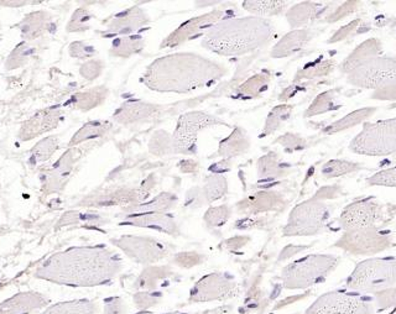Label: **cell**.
<instances>
[{"label":"cell","instance_id":"cell-1","mask_svg":"<svg viewBox=\"0 0 396 314\" xmlns=\"http://www.w3.org/2000/svg\"><path fill=\"white\" fill-rule=\"evenodd\" d=\"M123 268L117 253L104 246L73 248L56 253L41 265L36 277L73 287L111 282Z\"/></svg>","mask_w":396,"mask_h":314},{"label":"cell","instance_id":"cell-2","mask_svg":"<svg viewBox=\"0 0 396 314\" xmlns=\"http://www.w3.org/2000/svg\"><path fill=\"white\" fill-rule=\"evenodd\" d=\"M227 70L217 62L196 54H173L147 67L142 83L153 91L188 93L219 81Z\"/></svg>","mask_w":396,"mask_h":314},{"label":"cell","instance_id":"cell-3","mask_svg":"<svg viewBox=\"0 0 396 314\" xmlns=\"http://www.w3.org/2000/svg\"><path fill=\"white\" fill-rule=\"evenodd\" d=\"M275 27L264 18H228L206 31L202 46L222 56H243L268 45L274 39Z\"/></svg>","mask_w":396,"mask_h":314},{"label":"cell","instance_id":"cell-4","mask_svg":"<svg viewBox=\"0 0 396 314\" xmlns=\"http://www.w3.org/2000/svg\"><path fill=\"white\" fill-rule=\"evenodd\" d=\"M396 284V258H368L357 265L347 279V289L363 294H374Z\"/></svg>","mask_w":396,"mask_h":314},{"label":"cell","instance_id":"cell-5","mask_svg":"<svg viewBox=\"0 0 396 314\" xmlns=\"http://www.w3.org/2000/svg\"><path fill=\"white\" fill-rule=\"evenodd\" d=\"M333 255L314 253L287 265L281 274L285 289H304L320 284L338 266Z\"/></svg>","mask_w":396,"mask_h":314},{"label":"cell","instance_id":"cell-6","mask_svg":"<svg viewBox=\"0 0 396 314\" xmlns=\"http://www.w3.org/2000/svg\"><path fill=\"white\" fill-rule=\"evenodd\" d=\"M351 150L366 156H386L396 153V118L368 123L351 142Z\"/></svg>","mask_w":396,"mask_h":314},{"label":"cell","instance_id":"cell-7","mask_svg":"<svg viewBox=\"0 0 396 314\" xmlns=\"http://www.w3.org/2000/svg\"><path fill=\"white\" fill-rule=\"evenodd\" d=\"M373 299L353 291H330L316 299L305 314H373Z\"/></svg>","mask_w":396,"mask_h":314},{"label":"cell","instance_id":"cell-8","mask_svg":"<svg viewBox=\"0 0 396 314\" xmlns=\"http://www.w3.org/2000/svg\"><path fill=\"white\" fill-rule=\"evenodd\" d=\"M330 219V209L315 198L292 209L284 228L285 237H311L322 232Z\"/></svg>","mask_w":396,"mask_h":314},{"label":"cell","instance_id":"cell-9","mask_svg":"<svg viewBox=\"0 0 396 314\" xmlns=\"http://www.w3.org/2000/svg\"><path fill=\"white\" fill-rule=\"evenodd\" d=\"M214 125H227L223 120L204 112H190L180 117L173 134V153L194 155L198 132Z\"/></svg>","mask_w":396,"mask_h":314},{"label":"cell","instance_id":"cell-10","mask_svg":"<svg viewBox=\"0 0 396 314\" xmlns=\"http://www.w3.org/2000/svg\"><path fill=\"white\" fill-rule=\"evenodd\" d=\"M347 76V81L352 86L376 91L396 82V58L373 57Z\"/></svg>","mask_w":396,"mask_h":314},{"label":"cell","instance_id":"cell-11","mask_svg":"<svg viewBox=\"0 0 396 314\" xmlns=\"http://www.w3.org/2000/svg\"><path fill=\"white\" fill-rule=\"evenodd\" d=\"M391 244L390 232L376 225L371 228L345 232V235L335 243V246L354 255H374L390 248Z\"/></svg>","mask_w":396,"mask_h":314},{"label":"cell","instance_id":"cell-12","mask_svg":"<svg viewBox=\"0 0 396 314\" xmlns=\"http://www.w3.org/2000/svg\"><path fill=\"white\" fill-rule=\"evenodd\" d=\"M113 244L122 249L128 258H132L139 264H154L163 260L170 253L168 244L154 238L127 235L119 239H113Z\"/></svg>","mask_w":396,"mask_h":314},{"label":"cell","instance_id":"cell-13","mask_svg":"<svg viewBox=\"0 0 396 314\" xmlns=\"http://www.w3.org/2000/svg\"><path fill=\"white\" fill-rule=\"evenodd\" d=\"M383 218V208L373 198L351 203L340 214V225L345 232L376 227Z\"/></svg>","mask_w":396,"mask_h":314},{"label":"cell","instance_id":"cell-14","mask_svg":"<svg viewBox=\"0 0 396 314\" xmlns=\"http://www.w3.org/2000/svg\"><path fill=\"white\" fill-rule=\"evenodd\" d=\"M238 294V286L228 274H211L204 276L194 284L190 301L211 302L232 299Z\"/></svg>","mask_w":396,"mask_h":314},{"label":"cell","instance_id":"cell-15","mask_svg":"<svg viewBox=\"0 0 396 314\" xmlns=\"http://www.w3.org/2000/svg\"><path fill=\"white\" fill-rule=\"evenodd\" d=\"M225 14L227 13L222 9H214L204 15L196 16L185 21L182 25L178 27L171 35H168L161 42V49H166V47L173 49L176 46L182 45L187 41L196 39L198 36L204 35L209 27H212L218 21L225 19Z\"/></svg>","mask_w":396,"mask_h":314},{"label":"cell","instance_id":"cell-16","mask_svg":"<svg viewBox=\"0 0 396 314\" xmlns=\"http://www.w3.org/2000/svg\"><path fill=\"white\" fill-rule=\"evenodd\" d=\"M150 21L149 16L139 6H132L130 9L118 14L107 26V30L103 32L104 36H129L132 32L142 29Z\"/></svg>","mask_w":396,"mask_h":314},{"label":"cell","instance_id":"cell-17","mask_svg":"<svg viewBox=\"0 0 396 314\" xmlns=\"http://www.w3.org/2000/svg\"><path fill=\"white\" fill-rule=\"evenodd\" d=\"M160 113V106L142 101H128L118 108L114 119L120 124H132L155 117Z\"/></svg>","mask_w":396,"mask_h":314},{"label":"cell","instance_id":"cell-18","mask_svg":"<svg viewBox=\"0 0 396 314\" xmlns=\"http://www.w3.org/2000/svg\"><path fill=\"white\" fill-rule=\"evenodd\" d=\"M123 224L140 227V228L154 229L163 233H178V224L171 215L166 213L130 214Z\"/></svg>","mask_w":396,"mask_h":314},{"label":"cell","instance_id":"cell-19","mask_svg":"<svg viewBox=\"0 0 396 314\" xmlns=\"http://www.w3.org/2000/svg\"><path fill=\"white\" fill-rule=\"evenodd\" d=\"M46 303L47 299L40 294H16L0 304V314H30L32 310L46 306Z\"/></svg>","mask_w":396,"mask_h":314},{"label":"cell","instance_id":"cell-20","mask_svg":"<svg viewBox=\"0 0 396 314\" xmlns=\"http://www.w3.org/2000/svg\"><path fill=\"white\" fill-rule=\"evenodd\" d=\"M314 37V34L309 29H297L292 30L281 39L271 50V57L274 58H284L296 54L297 51L304 49L306 44Z\"/></svg>","mask_w":396,"mask_h":314},{"label":"cell","instance_id":"cell-21","mask_svg":"<svg viewBox=\"0 0 396 314\" xmlns=\"http://www.w3.org/2000/svg\"><path fill=\"white\" fill-rule=\"evenodd\" d=\"M380 52L381 44L378 39H369V40L364 41L352 52L349 56L345 58L343 63L340 65V70L345 75H348L349 72L356 70L357 67L361 66L364 62L369 61L373 57L379 56Z\"/></svg>","mask_w":396,"mask_h":314},{"label":"cell","instance_id":"cell-22","mask_svg":"<svg viewBox=\"0 0 396 314\" xmlns=\"http://www.w3.org/2000/svg\"><path fill=\"white\" fill-rule=\"evenodd\" d=\"M327 8L314 1H304L297 6H292L286 13V19L291 27H302L315 20L326 11Z\"/></svg>","mask_w":396,"mask_h":314},{"label":"cell","instance_id":"cell-23","mask_svg":"<svg viewBox=\"0 0 396 314\" xmlns=\"http://www.w3.org/2000/svg\"><path fill=\"white\" fill-rule=\"evenodd\" d=\"M249 147L250 139L248 134L242 127H235L227 139L221 142L216 155L232 158L248 151Z\"/></svg>","mask_w":396,"mask_h":314},{"label":"cell","instance_id":"cell-24","mask_svg":"<svg viewBox=\"0 0 396 314\" xmlns=\"http://www.w3.org/2000/svg\"><path fill=\"white\" fill-rule=\"evenodd\" d=\"M58 119H60V112L57 109H49L46 112H42L24 125L21 137L26 140L47 130H51L54 127H56Z\"/></svg>","mask_w":396,"mask_h":314},{"label":"cell","instance_id":"cell-25","mask_svg":"<svg viewBox=\"0 0 396 314\" xmlns=\"http://www.w3.org/2000/svg\"><path fill=\"white\" fill-rule=\"evenodd\" d=\"M176 201H178V198L171 193H161L158 197L154 198L151 202L135 204V206L127 208V213L129 215L130 214L165 213L170 209H173Z\"/></svg>","mask_w":396,"mask_h":314},{"label":"cell","instance_id":"cell-26","mask_svg":"<svg viewBox=\"0 0 396 314\" xmlns=\"http://www.w3.org/2000/svg\"><path fill=\"white\" fill-rule=\"evenodd\" d=\"M75 151H68L66 155L62 156L61 160L52 168L51 172L47 176L46 186L51 188V191H57L65 184L67 177L71 173L73 163H75Z\"/></svg>","mask_w":396,"mask_h":314},{"label":"cell","instance_id":"cell-27","mask_svg":"<svg viewBox=\"0 0 396 314\" xmlns=\"http://www.w3.org/2000/svg\"><path fill=\"white\" fill-rule=\"evenodd\" d=\"M289 170L290 165L285 163L275 152H270L268 155L261 157L258 163L260 177L264 180L283 177L289 172Z\"/></svg>","mask_w":396,"mask_h":314},{"label":"cell","instance_id":"cell-28","mask_svg":"<svg viewBox=\"0 0 396 314\" xmlns=\"http://www.w3.org/2000/svg\"><path fill=\"white\" fill-rule=\"evenodd\" d=\"M289 6L285 0H248L243 1L244 11H249L256 16L278 15Z\"/></svg>","mask_w":396,"mask_h":314},{"label":"cell","instance_id":"cell-29","mask_svg":"<svg viewBox=\"0 0 396 314\" xmlns=\"http://www.w3.org/2000/svg\"><path fill=\"white\" fill-rule=\"evenodd\" d=\"M376 113L374 108H363V109H358L356 112L349 113L345 117L342 118L340 120L330 124L328 127H326L323 132L327 135L330 134H335V132H343L349 127H356L358 124L366 120L368 118L371 117Z\"/></svg>","mask_w":396,"mask_h":314},{"label":"cell","instance_id":"cell-30","mask_svg":"<svg viewBox=\"0 0 396 314\" xmlns=\"http://www.w3.org/2000/svg\"><path fill=\"white\" fill-rule=\"evenodd\" d=\"M144 46H145V41L142 39V36H122L113 42L111 54L113 56L130 57L140 54L144 50Z\"/></svg>","mask_w":396,"mask_h":314},{"label":"cell","instance_id":"cell-31","mask_svg":"<svg viewBox=\"0 0 396 314\" xmlns=\"http://www.w3.org/2000/svg\"><path fill=\"white\" fill-rule=\"evenodd\" d=\"M42 314H97V306L92 301L77 299L55 304Z\"/></svg>","mask_w":396,"mask_h":314},{"label":"cell","instance_id":"cell-32","mask_svg":"<svg viewBox=\"0 0 396 314\" xmlns=\"http://www.w3.org/2000/svg\"><path fill=\"white\" fill-rule=\"evenodd\" d=\"M340 108V101H338V89H330V91L325 92L316 98L312 101L309 109L306 111V117H315L320 114L332 112Z\"/></svg>","mask_w":396,"mask_h":314},{"label":"cell","instance_id":"cell-33","mask_svg":"<svg viewBox=\"0 0 396 314\" xmlns=\"http://www.w3.org/2000/svg\"><path fill=\"white\" fill-rule=\"evenodd\" d=\"M270 77L269 75L260 73L249 78L248 81L244 82L242 86H239L237 89V96L240 98H255L263 94L268 87H269Z\"/></svg>","mask_w":396,"mask_h":314},{"label":"cell","instance_id":"cell-34","mask_svg":"<svg viewBox=\"0 0 396 314\" xmlns=\"http://www.w3.org/2000/svg\"><path fill=\"white\" fill-rule=\"evenodd\" d=\"M292 113V107L287 106V104H283V106H276V107L269 113V115L266 118L265 122L264 129H263V137L266 135H271L274 134L276 130H279L280 127L284 125L285 122L289 120Z\"/></svg>","mask_w":396,"mask_h":314},{"label":"cell","instance_id":"cell-35","mask_svg":"<svg viewBox=\"0 0 396 314\" xmlns=\"http://www.w3.org/2000/svg\"><path fill=\"white\" fill-rule=\"evenodd\" d=\"M228 189V183L224 176L221 175H211L209 177L204 180V197L207 203H212L217 201L219 198L223 197L224 194L227 193Z\"/></svg>","mask_w":396,"mask_h":314},{"label":"cell","instance_id":"cell-36","mask_svg":"<svg viewBox=\"0 0 396 314\" xmlns=\"http://www.w3.org/2000/svg\"><path fill=\"white\" fill-rule=\"evenodd\" d=\"M149 151L156 156H168L173 153V135L165 130H158L149 142Z\"/></svg>","mask_w":396,"mask_h":314},{"label":"cell","instance_id":"cell-37","mask_svg":"<svg viewBox=\"0 0 396 314\" xmlns=\"http://www.w3.org/2000/svg\"><path fill=\"white\" fill-rule=\"evenodd\" d=\"M358 170H361V166L358 163H349L345 160H330L323 165L321 173L326 178H335L356 172Z\"/></svg>","mask_w":396,"mask_h":314},{"label":"cell","instance_id":"cell-38","mask_svg":"<svg viewBox=\"0 0 396 314\" xmlns=\"http://www.w3.org/2000/svg\"><path fill=\"white\" fill-rule=\"evenodd\" d=\"M109 127H111V124H109V123H88V124H86L85 127H82V129H80V130L76 132V135L72 139L70 145L73 146V145H77V144H80V142L93 139V137H102V135H104V134L109 130Z\"/></svg>","mask_w":396,"mask_h":314},{"label":"cell","instance_id":"cell-39","mask_svg":"<svg viewBox=\"0 0 396 314\" xmlns=\"http://www.w3.org/2000/svg\"><path fill=\"white\" fill-rule=\"evenodd\" d=\"M333 67L335 63L330 60L312 62L310 65H306L301 71L297 72L295 80L300 81V80H312V78L327 76L330 72L333 71Z\"/></svg>","mask_w":396,"mask_h":314},{"label":"cell","instance_id":"cell-40","mask_svg":"<svg viewBox=\"0 0 396 314\" xmlns=\"http://www.w3.org/2000/svg\"><path fill=\"white\" fill-rule=\"evenodd\" d=\"M46 26H47V24H46L45 14L44 13H36V14L29 16L24 21V26L21 29H23V34L27 39H34L35 36L45 30Z\"/></svg>","mask_w":396,"mask_h":314},{"label":"cell","instance_id":"cell-41","mask_svg":"<svg viewBox=\"0 0 396 314\" xmlns=\"http://www.w3.org/2000/svg\"><path fill=\"white\" fill-rule=\"evenodd\" d=\"M373 302L376 312H383L386 309L396 307V289H385L373 294Z\"/></svg>","mask_w":396,"mask_h":314},{"label":"cell","instance_id":"cell-42","mask_svg":"<svg viewBox=\"0 0 396 314\" xmlns=\"http://www.w3.org/2000/svg\"><path fill=\"white\" fill-rule=\"evenodd\" d=\"M230 217V209L227 206L214 207L209 209L204 214V220L209 224V227H222Z\"/></svg>","mask_w":396,"mask_h":314},{"label":"cell","instance_id":"cell-43","mask_svg":"<svg viewBox=\"0 0 396 314\" xmlns=\"http://www.w3.org/2000/svg\"><path fill=\"white\" fill-rule=\"evenodd\" d=\"M366 183L369 186H383V187H396V166L376 173L368 178Z\"/></svg>","mask_w":396,"mask_h":314},{"label":"cell","instance_id":"cell-44","mask_svg":"<svg viewBox=\"0 0 396 314\" xmlns=\"http://www.w3.org/2000/svg\"><path fill=\"white\" fill-rule=\"evenodd\" d=\"M93 19L91 14L86 9H78L72 16L71 21L68 23L67 30L75 32V31H85L89 29L91 20Z\"/></svg>","mask_w":396,"mask_h":314},{"label":"cell","instance_id":"cell-45","mask_svg":"<svg viewBox=\"0 0 396 314\" xmlns=\"http://www.w3.org/2000/svg\"><path fill=\"white\" fill-rule=\"evenodd\" d=\"M281 146H284L285 151L295 152L304 150L307 146V142L300 135L295 134H285L283 137H278L276 142Z\"/></svg>","mask_w":396,"mask_h":314},{"label":"cell","instance_id":"cell-46","mask_svg":"<svg viewBox=\"0 0 396 314\" xmlns=\"http://www.w3.org/2000/svg\"><path fill=\"white\" fill-rule=\"evenodd\" d=\"M57 150V140L55 137H49L42 140L37 146L34 149V158L36 161H45L51 157L52 153Z\"/></svg>","mask_w":396,"mask_h":314},{"label":"cell","instance_id":"cell-47","mask_svg":"<svg viewBox=\"0 0 396 314\" xmlns=\"http://www.w3.org/2000/svg\"><path fill=\"white\" fill-rule=\"evenodd\" d=\"M103 89H97V91L88 92L86 94L82 96H77L76 99H78L77 107L83 108V109H91L94 107L98 103H101L102 99L106 98V94H102Z\"/></svg>","mask_w":396,"mask_h":314},{"label":"cell","instance_id":"cell-48","mask_svg":"<svg viewBox=\"0 0 396 314\" xmlns=\"http://www.w3.org/2000/svg\"><path fill=\"white\" fill-rule=\"evenodd\" d=\"M31 47H32V46H27L25 45V44L19 46L18 50L14 51L11 58L8 60V63H6L8 68L11 70V68H16V67L23 65V63L26 61V58L30 56L31 52H32V49H31Z\"/></svg>","mask_w":396,"mask_h":314},{"label":"cell","instance_id":"cell-49","mask_svg":"<svg viewBox=\"0 0 396 314\" xmlns=\"http://www.w3.org/2000/svg\"><path fill=\"white\" fill-rule=\"evenodd\" d=\"M204 203H207V201H206V197H204L202 188H191V189L188 191L187 194H186L185 207L191 208V209H196V208L202 207Z\"/></svg>","mask_w":396,"mask_h":314},{"label":"cell","instance_id":"cell-50","mask_svg":"<svg viewBox=\"0 0 396 314\" xmlns=\"http://www.w3.org/2000/svg\"><path fill=\"white\" fill-rule=\"evenodd\" d=\"M358 4H359L358 1H347L343 6L337 8L335 13H332L326 20L328 21V23H335V21L340 20V19H345V16H348L353 11H357Z\"/></svg>","mask_w":396,"mask_h":314},{"label":"cell","instance_id":"cell-51","mask_svg":"<svg viewBox=\"0 0 396 314\" xmlns=\"http://www.w3.org/2000/svg\"><path fill=\"white\" fill-rule=\"evenodd\" d=\"M361 24V20L357 19L349 23L348 25L340 27V30L335 32V35L332 36V39L328 40V44H335V42H340V41L345 40L347 37L353 35L354 31L358 30V26Z\"/></svg>","mask_w":396,"mask_h":314},{"label":"cell","instance_id":"cell-52","mask_svg":"<svg viewBox=\"0 0 396 314\" xmlns=\"http://www.w3.org/2000/svg\"><path fill=\"white\" fill-rule=\"evenodd\" d=\"M371 99H376V101H396V82L376 89L373 93Z\"/></svg>","mask_w":396,"mask_h":314},{"label":"cell","instance_id":"cell-53","mask_svg":"<svg viewBox=\"0 0 396 314\" xmlns=\"http://www.w3.org/2000/svg\"><path fill=\"white\" fill-rule=\"evenodd\" d=\"M71 56L76 58H88L96 54V50L92 46H87L83 42H73L70 47Z\"/></svg>","mask_w":396,"mask_h":314},{"label":"cell","instance_id":"cell-54","mask_svg":"<svg viewBox=\"0 0 396 314\" xmlns=\"http://www.w3.org/2000/svg\"><path fill=\"white\" fill-rule=\"evenodd\" d=\"M103 70L102 62L99 61H89L85 63L81 68V75L85 77L86 80H94L97 77L101 75Z\"/></svg>","mask_w":396,"mask_h":314},{"label":"cell","instance_id":"cell-55","mask_svg":"<svg viewBox=\"0 0 396 314\" xmlns=\"http://www.w3.org/2000/svg\"><path fill=\"white\" fill-rule=\"evenodd\" d=\"M159 302L158 294H135V303L140 308H147L151 307Z\"/></svg>","mask_w":396,"mask_h":314},{"label":"cell","instance_id":"cell-56","mask_svg":"<svg viewBox=\"0 0 396 314\" xmlns=\"http://www.w3.org/2000/svg\"><path fill=\"white\" fill-rule=\"evenodd\" d=\"M125 312V304L123 303L122 299H114L106 304L104 314H124Z\"/></svg>","mask_w":396,"mask_h":314},{"label":"cell","instance_id":"cell-57","mask_svg":"<svg viewBox=\"0 0 396 314\" xmlns=\"http://www.w3.org/2000/svg\"><path fill=\"white\" fill-rule=\"evenodd\" d=\"M340 187H325L320 189L318 192L316 193L315 199L317 201H323V199H330V198H335L338 196L340 193Z\"/></svg>","mask_w":396,"mask_h":314},{"label":"cell","instance_id":"cell-58","mask_svg":"<svg viewBox=\"0 0 396 314\" xmlns=\"http://www.w3.org/2000/svg\"><path fill=\"white\" fill-rule=\"evenodd\" d=\"M306 249H309V246H296V245H289L281 251L279 256V261H285L287 258H292L296 253H301L304 251Z\"/></svg>","mask_w":396,"mask_h":314},{"label":"cell","instance_id":"cell-59","mask_svg":"<svg viewBox=\"0 0 396 314\" xmlns=\"http://www.w3.org/2000/svg\"><path fill=\"white\" fill-rule=\"evenodd\" d=\"M229 166H230V158H225L223 161H221L218 163H214L212 168H209L212 172L219 173L225 172V171H228Z\"/></svg>","mask_w":396,"mask_h":314},{"label":"cell","instance_id":"cell-60","mask_svg":"<svg viewBox=\"0 0 396 314\" xmlns=\"http://www.w3.org/2000/svg\"><path fill=\"white\" fill-rule=\"evenodd\" d=\"M392 212L396 214V204L394 206V209H392Z\"/></svg>","mask_w":396,"mask_h":314}]
</instances>
